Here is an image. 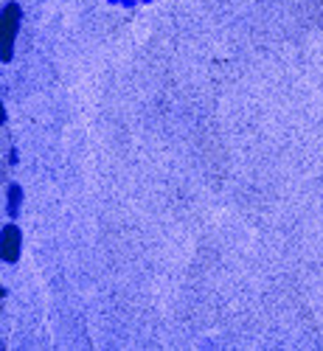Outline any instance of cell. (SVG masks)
<instances>
[{
	"label": "cell",
	"instance_id": "1",
	"mask_svg": "<svg viewBox=\"0 0 323 351\" xmlns=\"http://www.w3.org/2000/svg\"><path fill=\"white\" fill-rule=\"evenodd\" d=\"M17 23H20V9L12 3L3 12V20H0V45H3V60L12 56V45L17 37Z\"/></svg>",
	"mask_w": 323,
	"mask_h": 351
},
{
	"label": "cell",
	"instance_id": "2",
	"mask_svg": "<svg viewBox=\"0 0 323 351\" xmlns=\"http://www.w3.org/2000/svg\"><path fill=\"white\" fill-rule=\"evenodd\" d=\"M17 253H20V230L9 225V228L3 230V258H6V261H14Z\"/></svg>",
	"mask_w": 323,
	"mask_h": 351
}]
</instances>
